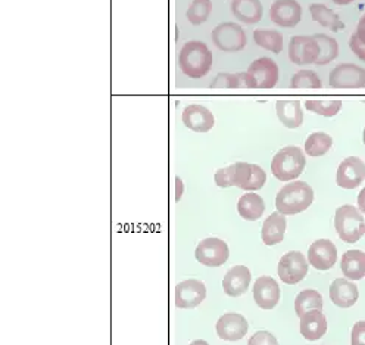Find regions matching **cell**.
<instances>
[{
    "label": "cell",
    "mask_w": 365,
    "mask_h": 345,
    "mask_svg": "<svg viewBox=\"0 0 365 345\" xmlns=\"http://www.w3.org/2000/svg\"><path fill=\"white\" fill-rule=\"evenodd\" d=\"M215 184L219 188L236 186L243 191H259L267 181V174L262 167L249 162H236L229 167L219 169L215 176Z\"/></svg>",
    "instance_id": "1"
},
{
    "label": "cell",
    "mask_w": 365,
    "mask_h": 345,
    "mask_svg": "<svg viewBox=\"0 0 365 345\" xmlns=\"http://www.w3.org/2000/svg\"><path fill=\"white\" fill-rule=\"evenodd\" d=\"M212 63V52L204 42H197V40L185 43L178 55L180 70L190 78L205 77L211 71Z\"/></svg>",
    "instance_id": "2"
},
{
    "label": "cell",
    "mask_w": 365,
    "mask_h": 345,
    "mask_svg": "<svg viewBox=\"0 0 365 345\" xmlns=\"http://www.w3.org/2000/svg\"><path fill=\"white\" fill-rule=\"evenodd\" d=\"M314 202V191L302 180H293L283 186L276 196V208L285 216H295L311 207Z\"/></svg>",
    "instance_id": "3"
},
{
    "label": "cell",
    "mask_w": 365,
    "mask_h": 345,
    "mask_svg": "<svg viewBox=\"0 0 365 345\" xmlns=\"http://www.w3.org/2000/svg\"><path fill=\"white\" fill-rule=\"evenodd\" d=\"M307 166V158L299 147H286L280 149L271 161V173L281 181L298 179Z\"/></svg>",
    "instance_id": "4"
},
{
    "label": "cell",
    "mask_w": 365,
    "mask_h": 345,
    "mask_svg": "<svg viewBox=\"0 0 365 345\" xmlns=\"http://www.w3.org/2000/svg\"><path fill=\"white\" fill-rule=\"evenodd\" d=\"M334 228L343 242L355 243L365 233L364 216L354 206H342L336 210Z\"/></svg>",
    "instance_id": "5"
},
{
    "label": "cell",
    "mask_w": 365,
    "mask_h": 345,
    "mask_svg": "<svg viewBox=\"0 0 365 345\" xmlns=\"http://www.w3.org/2000/svg\"><path fill=\"white\" fill-rule=\"evenodd\" d=\"M211 38L214 45L224 52H239L248 43L245 31L236 23H221L212 30Z\"/></svg>",
    "instance_id": "6"
},
{
    "label": "cell",
    "mask_w": 365,
    "mask_h": 345,
    "mask_svg": "<svg viewBox=\"0 0 365 345\" xmlns=\"http://www.w3.org/2000/svg\"><path fill=\"white\" fill-rule=\"evenodd\" d=\"M196 260L207 267H219L229 260L230 250L227 243L218 238H207L199 242L195 251Z\"/></svg>",
    "instance_id": "7"
},
{
    "label": "cell",
    "mask_w": 365,
    "mask_h": 345,
    "mask_svg": "<svg viewBox=\"0 0 365 345\" xmlns=\"http://www.w3.org/2000/svg\"><path fill=\"white\" fill-rule=\"evenodd\" d=\"M308 269L310 262L307 261L305 255L299 251H290L283 255L278 262V277L288 285H296V283L305 279Z\"/></svg>",
    "instance_id": "8"
},
{
    "label": "cell",
    "mask_w": 365,
    "mask_h": 345,
    "mask_svg": "<svg viewBox=\"0 0 365 345\" xmlns=\"http://www.w3.org/2000/svg\"><path fill=\"white\" fill-rule=\"evenodd\" d=\"M332 89H365V70L355 64H340L330 73Z\"/></svg>",
    "instance_id": "9"
},
{
    "label": "cell",
    "mask_w": 365,
    "mask_h": 345,
    "mask_svg": "<svg viewBox=\"0 0 365 345\" xmlns=\"http://www.w3.org/2000/svg\"><path fill=\"white\" fill-rule=\"evenodd\" d=\"M320 56V45L314 36H293L289 43V58L296 65L315 64Z\"/></svg>",
    "instance_id": "10"
},
{
    "label": "cell",
    "mask_w": 365,
    "mask_h": 345,
    "mask_svg": "<svg viewBox=\"0 0 365 345\" xmlns=\"http://www.w3.org/2000/svg\"><path fill=\"white\" fill-rule=\"evenodd\" d=\"M207 298V288L204 282L197 279L182 280L175 287L177 309H195Z\"/></svg>",
    "instance_id": "11"
},
{
    "label": "cell",
    "mask_w": 365,
    "mask_h": 345,
    "mask_svg": "<svg viewBox=\"0 0 365 345\" xmlns=\"http://www.w3.org/2000/svg\"><path fill=\"white\" fill-rule=\"evenodd\" d=\"M365 180V164L358 156H348L340 162L336 174L337 185L343 189H355Z\"/></svg>",
    "instance_id": "12"
},
{
    "label": "cell",
    "mask_w": 365,
    "mask_h": 345,
    "mask_svg": "<svg viewBox=\"0 0 365 345\" xmlns=\"http://www.w3.org/2000/svg\"><path fill=\"white\" fill-rule=\"evenodd\" d=\"M302 8L298 0H276L270 9V19L280 27H296L300 23Z\"/></svg>",
    "instance_id": "13"
},
{
    "label": "cell",
    "mask_w": 365,
    "mask_h": 345,
    "mask_svg": "<svg viewBox=\"0 0 365 345\" xmlns=\"http://www.w3.org/2000/svg\"><path fill=\"white\" fill-rule=\"evenodd\" d=\"M337 261V248L329 239L315 240L308 250V262L317 270H329Z\"/></svg>",
    "instance_id": "14"
},
{
    "label": "cell",
    "mask_w": 365,
    "mask_h": 345,
    "mask_svg": "<svg viewBox=\"0 0 365 345\" xmlns=\"http://www.w3.org/2000/svg\"><path fill=\"white\" fill-rule=\"evenodd\" d=\"M280 287L278 283L270 276H261L255 280L254 285V299L258 307L262 310L274 309L280 301Z\"/></svg>",
    "instance_id": "15"
},
{
    "label": "cell",
    "mask_w": 365,
    "mask_h": 345,
    "mask_svg": "<svg viewBox=\"0 0 365 345\" xmlns=\"http://www.w3.org/2000/svg\"><path fill=\"white\" fill-rule=\"evenodd\" d=\"M249 329V323L245 316L237 313H227L217 322V334L224 341H239L245 338Z\"/></svg>",
    "instance_id": "16"
},
{
    "label": "cell",
    "mask_w": 365,
    "mask_h": 345,
    "mask_svg": "<svg viewBox=\"0 0 365 345\" xmlns=\"http://www.w3.org/2000/svg\"><path fill=\"white\" fill-rule=\"evenodd\" d=\"M182 123L196 133H208L215 124V118L207 107L190 104L182 111Z\"/></svg>",
    "instance_id": "17"
},
{
    "label": "cell",
    "mask_w": 365,
    "mask_h": 345,
    "mask_svg": "<svg viewBox=\"0 0 365 345\" xmlns=\"http://www.w3.org/2000/svg\"><path fill=\"white\" fill-rule=\"evenodd\" d=\"M248 73L255 77L258 89H273L278 81V67L271 58H259L249 65Z\"/></svg>",
    "instance_id": "18"
},
{
    "label": "cell",
    "mask_w": 365,
    "mask_h": 345,
    "mask_svg": "<svg viewBox=\"0 0 365 345\" xmlns=\"http://www.w3.org/2000/svg\"><path fill=\"white\" fill-rule=\"evenodd\" d=\"M252 275L248 267L234 266L226 273L224 279H222V288H224V292L229 297L237 298L248 291Z\"/></svg>",
    "instance_id": "19"
},
{
    "label": "cell",
    "mask_w": 365,
    "mask_h": 345,
    "mask_svg": "<svg viewBox=\"0 0 365 345\" xmlns=\"http://www.w3.org/2000/svg\"><path fill=\"white\" fill-rule=\"evenodd\" d=\"M359 292L354 282L349 279H336L330 285V298L334 306L349 309L358 301Z\"/></svg>",
    "instance_id": "20"
},
{
    "label": "cell",
    "mask_w": 365,
    "mask_h": 345,
    "mask_svg": "<svg viewBox=\"0 0 365 345\" xmlns=\"http://www.w3.org/2000/svg\"><path fill=\"white\" fill-rule=\"evenodd\" d=\"M286 228H288L286 216L278 211L273 213L266 221H263V225H262L261 238H262L263 243L268 247L277 245V243H280L283 239H285Z\"/></svg>",
    "instance_id": "21"
},
{
    "label": "cell",
    "mask_w": 365,
    "mask_h": 345,
    "mask_svg": "<svg viewBox=\"0 0 365 345\" xmlns=\"http://www.w3.org/2000/svg\"><path fill=\"white\" fill-rule=\"evenodd\" d=\"M277 117L283 126L298 129L303 123V111L298 99H280L276 104Z\"/></svg>",
    "instance_id": "22"
},
{
    "label": "cell",
    "mask_w": 365,
    "mask_h": 345,
    "mask_svg": "<svg viewBox=\"0 0 365 345\" xmlns=\"http://www.w3.org/2000/svg\"><path fill=\"white\" fill-rule=\"evenodd\" d=\"M327 332V319L320 310L308 312L300 316V334L308 341H317Z\"/></svg>",
    "instance_id": "23"
},
{
    "label": "cell",
    "mask_w": 365,
    "mask_h": 345,
    "mask_svg": "<svg viewBox=\"0 0 365 345\" xmlns=\"http://www.w3.org/2000/svg\"><path fill=\"white\" fill-rule=\"evenodd\" d=\"M231 14L243 24H256L262 19L263 8L259 0H231Z\"/></svg>",
    "instance_id": "24"
},
{
    "label": "cell",
    "mask_w": 365,
    "mask_h": 345,
    "mask_svg": "<svg viewBox=\"0 0 365 345\" xmlns=\"http://www.w3.org/2000/svg\"><path fill=\"white\" fill-rule=\"evenodd\" d=\"M212 89H258L254 75L246 73H219L211 83Z\"/></svg>",
    "instance_id": "25"
},
{
    "label": "cell",
    "mask_w": 365,
    "mask_h": 345,
    "mask_svg": "<svg viewBox=\"0 0 365 345\" xmlns=\"http://www.w3.org/2000/svg\"><path fill=\"white\" fill-rule=\"evenodd\" d=\"M340 269L344 277L349 280H361L365 276V253L351 250L342 255Z\"/></svg>",
    "instance_id": "26"
},
{
    "label": "cell",
    "mask_w": 365,
    "mask_h": 345,
    "mask_svg": "<svg viewBox=\"0 0 365 345\" xmlns=\"http://www.w3.org/2000/svg\"><path fill=\"white\" fill-rule=\"evenodd\" d=\"M237 211L241 218H245L248 221H255L259 220L263 211H266V202H263V199L258 193L248 192L239 199Z\"/></svg>",
    "instance_id": "27"
},
{
    "label": "cell",
    "mask_w": 365,
    "mask_h": 345,
    "mask_svg": "<svg viewBox=\"0 0 365 345\" xmlns=\"http://www.w3.org/2000/svg\"><path fill=\"white\" fill-rule=\"evenodd\" d=\"M310 12H311V16L315 23H318L320 26L326 27V28H330L334 33L342 31V30H344V27H347L340 19V16L324 4H312L310 6Z\"/></svg>",
    "instance_id": "28"
},
{
    "label": "cell",
    "mask_w": 365,
    "mask_h": 345,
    "mask_svg": "<svg viewBox=\"0 0 365 345\" xmlns=\"http://www.w3.org/2000/svg\"><path fill=\"white\" fill-rule=\"evenodd\" d=\"M295 310L296 314L300 317L308 312L312 310H322V297L315 290H305L298 294L295 299Z\"/></svg>",
    "instance_id": "29"
},
{
    "label": "cell",
    "mask_w": 365,
    "mask_h": 345,
    "mask_svg": "<svg viewBox=\"0 0 365 345\" xmlns=\"http://www.w3.org/2000/svg\"><path fill=\"white\" fill-rule=\"evenodd\" d=\"M333 147V139L324 132L311 133L305 142V152L308 156H322L326 155Z\"/></svg>",
    "instance_id": "30"
},
{
    "label": "cell",
    "mask_w": 365,
    "mask_h": 345,
    "mask_svg": "<svg viewBox=\"0 0 365 345\" xmlns=\"http://www.w3.org/2000/svg\"><path fill=\"white\" fill-rule=\"evenodd\" d=\"M315 37V40L320 45V56L317 59V65H326L332 60H334L339 55V45L336 42V38L327 36V34H312Z\"/></svg>",
    "instance_id": "31"
},
{
    "label": "cell",
    "mask_w": 365,
    "mask_h": 345,
    "mask_svg": "<svg viewBox=\"0 0 365 345\" xmlns=\"http://www.w3.org/2000/svg\"><path fill=\"white\" fill-rule=\"evenodd\" d=\"M342 100L339 99H308L305 100V108L322 117H334L342 110Z\"/></svg>",
    "instance_id": "32"
},
{
    "label": "cell",
    "mask_w": 365,
    "mask_h": 345,
    "mask_svg": "<svg viewBox=\"0 0 365 345\" xmlns=\"http://www.w3.org/2000/svg\"><path fill=\"white\" fill-rule=\"evenodd\" d=\"M254 40L258 46L271 51L273 53H280L283 51V36L276 30H255Z\"/></svg>",
    "instance_id": "33"
},
{
    "label": "cell",
    "mask_w": 365,
    "mask_h": 345,
    "mask_svg": "<svg viewBox=\"0 0 365 345\" xmlns=\"http://www.w3.org/2000/svg\"><path fill=\"white\" fill-rule=\"evenodd\" d=\"M211 12H212L211 0H193V4L190 5L186 16L190 24L200 26V24L207 23V19L209 18Z\"/></svg>",
    "instance_id": "34"
},
{
    "label": "cell",
    "mask_w": 365,
    "mask_h": 345,
    "mask_svg": "<svg viewBox=\"0 0 365 345\" xmlns=\"http://www.w3.org/2000/svg\"><path fill=\"white\" fill-rule=\"evenodd\" d=\"M290 87L292 89H321L322 83L315 71L300 70L292 75Z\"/></svg>",
    "instance_id": "35"
},
{
    "label": "cell",
    "mask_w": 365,
    "mask_h": 345,
    "mask_svg": "<svg viewBox=\"0 0 365 345\" xmlns=\"http://www.w3.org/2000/svg\"><path fill=\"white\" fill-rule=\"evenodd\" d=\"M248 345H278L276 336L268 331H258L251 336Z\"/></svg>",
    "instance_id": "36"
},
{
    "label": "cell",
    "mask_w": 365,
    "mask_h": 345,
    "mask_svg": "<svg viewBox=\"0 0 365 345\" xmlns=\"http://www.w3.org/2000/svg\"><path fill=\"white\" fill-rule=\"evenodd\" d=\"M351 345H365V320H359L354 324L351 332Z\"/></svg>",
    "instance_id": "37"
},
{
    "label": "cell",
    "mask_w": 365,
    "mask_h": 345,
    "mask_svg": "<svg viewBox=\"0 0 365 345\" xmlns=\"http://www.w3.org/2000/svg\"><path fill=\"white\" fill-rule=\"evenodd\" d=\"M349 48L361 60H364V63H365V43L361 42L359 37L356 36V33H354L349 38Z\"/></svg>",
    "instance_id": "38"
},
{
    "label": "cell",
    "mask_w": 365,
    "mask_h": 345,
    "mask_svg": "<svg viewBox=\"0 0 365 345\" xmlns=\"http://www.w3.org/2000/svg\"><path fill=\"white\" fill-rule=\"evenodd\" d=\"M356 36L359 37V40L361 42H364L365 43V14L361 16V19H359V23H358V27H356Z\"/></svg>",
    "instance_id": "39"
},
{
    "label": "cell",
    "mask_w": 365,
    "mask_h": 345,
    "mask_svg": "<svg viewBox=\"0 0 365 345\" xmlns=\"http://www.w3.org/2000/svg\"><path fill=\"white\" fill-rule=\"evenodd\" d=\"M358 210L365 214V188L358 195Z\"/></svg>",
    "instance_id": "40"
},
{
    "label": "cell",
    "mask_w": 365,
    "mask_h": 345,
    "mask_svg": "<svg viewBox=\"0 0 365 345\" xmlns=\"http://www.w3.org/2000/svg\"><path fill=\"white\" fill-rule=\"evenodd\" d=\"M175 186H177V193H175V201H180L181 193H182V181L180 177H175Z\"/></svg>",
    "instance_id": "41"
},
{
    "label": "cell",
    "mask_w": 365,
    "mask_h": 345,
    "mask_svg": "<svg viewBox=\"0 0 365 345\" xmlns=\"http://www.w3.org/2000/svg\"><path fill=\"white\" fill-rule=\"evenodd\" d=\"M333 2H334L336 5H349V4L355 2V0H333Z\"/></svg>",
    "instance_id": "42"
},
{
    "label": "cell",
    "mask_w": 365,
    "mask_h": 345,
    "mask_svg": "<svg viewBox=\"0 0 365 345\" xmlns=\"http://www.w3.org/2000/svg\"><path fill=\"white\" fill-rule=\"evenodd\" d=\"M190 345H209V344L207 341H204V339H196Z\"/></svg>",
    "instance_id": "43"
},
{
    "label": "cell",
    "mask_w": 365,
    "mask_h": 345,
    "mask_svg": "<svg viewBox=\"0 0 365 345\" xmlns=\"http://www.w3.org/2000/svg\"><path fill=\"white\" fill-rule=\"evenodd\" d=\"M362 142H364V145H365V129H364V132H362Z\"/></svg>",
    "instance_id": "44"
}]
</instances>
